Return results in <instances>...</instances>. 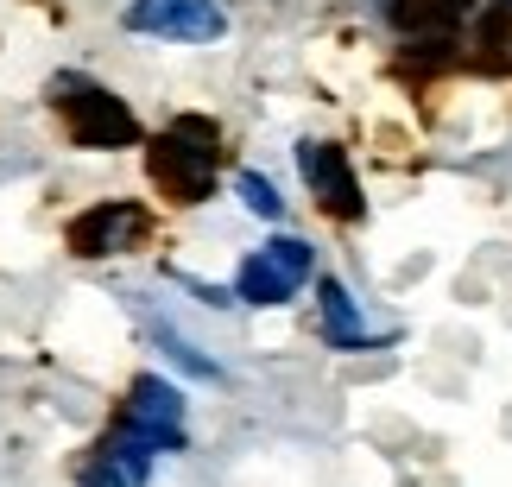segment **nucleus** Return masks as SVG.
Returning a JSON list of instances; mask_svg holds the SVG:
<instances>
[{"label":"nucleus","mask_w":512,"mask_h":487,"mask_svg":"<svg viewBox=\"0 0 512 487\" xmlns=\"http://www.w3.org/2000/svg\"><path fill=\"white\" fill-rule=\"evenodd\" d=\"M481 51L494 70H512V0H494L481 13Z\"/></svg>","instance_id":"obj_10"},{"label":"nucleus","mask_w":512,"mask_h":487,"mask_svg":"<svg viewBox=\"0 0 512 487\" xmlns=\"http://www.w3.org/2000/svg\"><path fill=\"white\" fill-rule=\"evenodd\" d=\"M121 431H133L140 443H152L159 456L184 450V443H190L184 393H177L171 380H159V374H140V380L127 386V399H121Z\"/></svg>","instance_id":"obj_4"},{"label":"nucleus","mask_w":512,"mask_h":487,"mask_svg":"<svg viewBox=\"0 0 512 487\" xmlns=\"http://www.w3.org/2000/svg\"><path fill=\"white\" fill-rule=\"evenodd\" d=\"M83 487H133V481H127L121 469H108L102 456H89V462H83Z\"/></svg>","instance_id":"obj_12"},{"label":"nucleus","mask_w":512,"mask_h":487,"mask_svg":"<svg viewBox=\"0 0 512 487\" xmlns=\"http://www.w3.org/2000/svg\"><path fill=\"white\" fill-rule=\"evenodd\" d=\"M146 178L165 203H209L215 178H222V127L203 114H177L165 133L146 140Z\"/></svg>","instance_id":"obj_1"},{"label":"nucleus","mask_w":512,"mask_h":487,"mask_svg":"<svg viewBox=\"0 0 512 487\" xmlns=\"http://www.w3.org/2000/svg\"><path fill=\"white\" fill-rule=\"evenodd\" d=\"M140 235H146V209L127 203V197H108V203H89L64 228V247L76 260H114V253H127Z\"/></svg>","instance_id":"obj_7"},{"label":"nucleus","mask_w":512,"mask_h":487,"mask_svg":"<svg viewBox=\"0 0 512 487\" xmlns=\"http://www.w3.org/2000/svg\"><path fill=\"white\" fill-rule=\"evenodd\" d=\"M127 32L171 38V45H215L228 32L222 0H127Z\"/></svg>","instance_id":"obj_5"},{"label":"nucleus","mask_w":512,"mask_h":487,"mask_svg":"<svg viewBox=\"0 0 512 487\" xmlns=\"http://www.w3.org/2000/svg\"><path fill=\"white\" fill-rule=\"evenodd\" d=\"M475 0H392V19H399V32L411 38H449L468 19Z\"/></svg>","instance_id":"obj_9"},{"label":"nucleus","mask_w":512,"mask_h":487,"mask_svg":"<svg viewBox=\"0 0 512 487\" xmlns=\"http://www.w3.org/2000/svg\"><path fill=\"white\" fill-rule=\"evenodd\" d=\"M298 171H304V190L317 197V209H323L329 222H361V216H367L361 178H354V165H348L342 146L304 140V146H298Z\"/></svg>","instance_id":"obj_6"},{"label":"nucleus","mask_w":512,"mask_h":487,"mask_svg":"<svg viewBox=\"0 0 512 487\" xmlns=\"http://www.w3.org/2000/svg\"><path fill=\"white\" fill-rule=\"evenodd\" d=\"M317 304H323V342L329 348H373V342H380L361 323V304H354V291L342 279H323L317 285Z\"/></svg>","instance_id":"obj_8"},{"label":"nucleus","mask_w":512,"mask_h":487,"mask_svg":"<svg viewBox=\"0 0 512 487\" xmlns=\"http://www.w3.org/2000/svg\"><path fill=\"white\" fill-rule=\"evenodd\" d=\"M310 272H317V253H310V241L272 235L266 247H253L247 260H241V272H234V298L253 304V310L291 304V298L310 285Z\"/></svg>","instance_id":"obj_3"},{"label":"nucleus","mask_w":512,"mask_h":487,"mask_svg":"<svg viewBox=\"0 0 512 487\" xmlns=\"http://www.w3.org/2000/svg\"><path fill=\"white\" fill-rule=\"evenodd\" d=\"M234 190H241V203H247L260 222H279V216H285V197H279V184H272V178H260V171H241V178H234Z\"/></svg>","instance_id":"obj_11"},{"label":"nucleus","mask_w":512,"mask_h":487,"mask_svg":"<svg viewBox=\"0 0 512 487\" xmlns=\"http://www.w3.org/2000/svg\"><path fill=\"white\" fill-rule=\"evenodd\" d=\"M51 114H57V127H64L70 146H89V152L140 146V114H133L114 89L89 83V76H57L51 83Z\"/></svg>","instance_id":"obj_2"}]
</instances>
